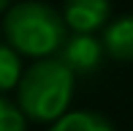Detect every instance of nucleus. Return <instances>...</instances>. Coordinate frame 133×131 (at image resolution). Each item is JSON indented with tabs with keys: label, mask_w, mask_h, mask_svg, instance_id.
<instances>
[{
	"label": "nucleus",
	"mask_w": 133,
	"mask_h": 131,
	"mask_svg": "<svg viewBox=\"0 0 133 131\" xmlns=\"http://www.w3.org/2000/svg\"><path fill=\"white\" fill-rule=\"evenodd\" d=\"M22 79V60L11 44H0V93L11 90Z\"/></svg>",
	"instance_id": "0eeeda50"
},
{
	"label": "nucleus",
	"mask_w": 133,
	"mask_h": 131,
	"mask_svg": "<svg viewBox=\"0 0 133 131\" xmlns=\"http://www.w3.org/2000/svg\"><path fill=\"white\" fill-rule=\"evenodd\" d=\"M74 71L60 57H46L22 74L19 85V109L25 117L38 123H52L68 112L74 96Z\"/></svg>",
	"instance_id": "f03ea898"
},
{
	"label": "nucleus",
	"mask_w": 133,
	"mask_h": 131,
	"mask_svg": "<svg viewBox=\"0 0 133 131\" xmlns=\"http://www.w3.org/2000/svg\"><path fill=\"white\" fill-rule=\"evenodd\" d=\"M49 131H114V126L98 112H65L60 120H54Z\"/></svg>",
	"instance_id": "423d86ee"
},
{
	"label": "nucleus",
	"mask_w": 133,
	"mask_h": 131,
	"mask_svg": "<svg viewBox=\"0 0 133 131\" xmlns=\"http://www.w3.org/2000/svg\"><path fill=\"white\" fill-rule=\"evenodd\" d=\"M8 3H11V0H0V11H5V8H8Z\"/></svg>",
	"instance_id": "1a4fd4ad"
},
{
	"label": "nucleus",
	"mask_w": 133,
	"mask_h": 131,
	"mask_svg": "<svg viewBox=\"0 0 133 131\" xmlns=\"http://www.w3.org/2000/svg\"><path fill=\"white\" fill-rule=\"evenodd\" d=\"M111 16L109 0H65L63 19L74 33H95Z\"/></svg>",
	"instance_id": "20e7f679"
},
{
	"label": "nucleus",
	"mask_w": 133,
	"mask_h": 131,
	"mask_svg": "<svg viewBox=\"0 0 133 131\" xmlns=\"http://www.w3.org/2000/svg\"><path fill=\"white\" fill-rule=\"evenodd\" d=\"M0 131H25V112L0 96Z\"/></svg>",
	"instance_id": "6e6552de"
},
{
	"label": "nucleus",
	"mask_w": 133,
	"mask_h": 131,
	"mask_svg": "<svg viewBox=\"0 0 133 131\" xmlns=\"http://www.w3.org/2000/svg\"><path fill=\"white\" fill-rule=\"evenodd\" d=\"M103 49L109 57L119 63L133 60V16H119V19L109 22L103 30Z\"/></svg>",
	"instance_id": "39448f33"
},
{
	"label": "nucleus",
	"mask_w": 133,
	"mask_h": 131,
	"mask_svg": "<svg viewBox=\"0 0 133 131\" xmlns=\"http://www.w3.org/2000/svg\"><path fill=\"white\" fill-rule=\"evenodd\" d=\"M3 33L19 55L49 57L68 41V25L63 14L41 0H22L11 5L3 19Z\"/></svg>",
	"instance_id": "f257e3e1"
},
{
	"label": "nucleus",
	"mask_w": 133,
	"mask_h": 131,
	"mask_svg": "<svg viewBox=\"0 0 133 131\" xmlns=\"http://www.w3.org/2000/svg\"><path fill=\"white\" fill-rule=\"evenodd\" d=\"M103 44L92 38V33H76L63 44V49L57 52V57L68 66L74 74H92L103 63Z\"/></svg>",
	"instance_id": "7ed1b4c3"
}]
</instances>
